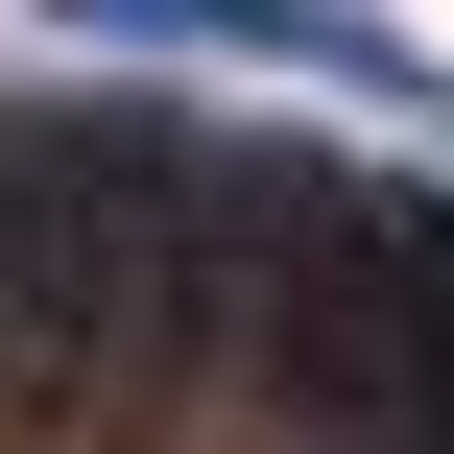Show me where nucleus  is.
Returning a JSON list of instances; mask_svg holds the SVG:
<instances>
[{"label": "nucleus", "mask_w": 454, "mask_h": 454, "mask_svg": "<svg viewBox=\"0 0 454 454\" xmlns=\"http://www.w3.org/2000/svg\"><path fill=\"white\" fill-rule=\"evenodd\" d=\"M48 24H96V48H263V72H359V96H407L383 0H48Z\"/></svg>", "instance_id": "obj_1"}]
</instances>
